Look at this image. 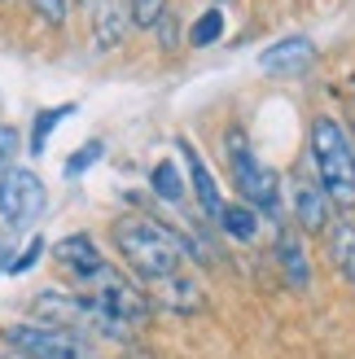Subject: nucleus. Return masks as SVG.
<instances>
[{"label":"nucleus","mask_w":355,"mask_h":359,"mask_svg":"<svg viewBox=\"0 0 355 359\" xmlns=\"http://www.w3.org/2000/svg\"><path fill=\"white\" fill-rule=\"evenodd\" d=\"M149 184H154V193L163 197V202H171V206L185 202V180H180V171H175V163H167V158L149 171Z\"/></svg>","instance_id":"f3484780"},{"label":"nucleus","mask_w":355,"mask_h":359,"mask_svg":"<svg viewBox=\"0 0 355 359\" xmlns=\"http://www.w3.org/2000/svg\"><path fill=\"white\" fill-rule=\"evenodd\" d=\"M307 140H312V167H316L321 189L329 193L333 206L351 210L355 206V149H351V136L342 132L338 118L316 114Z\"/></svg>","instance_id":"f03ea898"},{"label":"nucleus","mask_w":355,"mask_h":359,"mask_svg":"<svg viewBox=\"0 0 355 359\" xmlns=\"http://www.w3.org/2000/svg\"><path fill=\"white\" fill-rule=\"evenodd\" d=\"M31 311L40 316V325L70 329V333H93V302H88V294L40 290V294L31 298Z\"/></svg>","instance_id":"0eeeda50"},{"label":"nucleus","mask_w":355,"mask_h":359,"mask_svg":"<svg viewBox=\"0 0 355 359\" xmlns=\"http://www.w3.org/2000/svg\"><path fill=\"white\" fill-rule=\"evenodd\" d=\"M31 9H35V18H40V22L62 27L66 13H70V0H31Z\"/></svg>","instance_id":"412c9836"},{"label":"nucleus","mask_w":355,"mask_h":359,"mask_svg":"<svg viewBox=\"0 0 355 359\" xmlns=\"http://www.w3.org/2000/svg\"><path fill=\"white\" fill-rule=\"evenodd\" d=\"M259 66L268 70V75H307V70L316 66V44L307 40V35H286V40H276L272 48L259 53Z\"/></svg>","instance_id":"1a4fd4ad"},{"label":"nucleus","mask_w":355,"mask_h":359,"mask_svg":"<svg viewBox=\"0 0 355 359\" xmlns=\"http://www.w3.org/2000/svg\"><path fill=\"white\" fill-rule=\"evenodd\" d=\"M18 145H22V136H18V128H9V123H0V175H5V171H13Z\"/></svg>","instance_id":"4be33fe9"},{"label":"nucleus","mask_w":355,"mask_h":359,"mask_svg":"<svg viewBox=\"0 0 355 359\" xmlns=\"http://www.w3.org/2000/svg\"><path fill=\"white\" fill-rule=\"evenodd\" d=\"M53 259H58V263L66 267V272H75V276H79V285H83V280H93V276L101 272V267L110 263V259H105L101 250H97V241L88 237V232L62 237L58 245H53Z\"/></svg>","instance_id":"f8f14e48"},{"label":"nucleus","mask_w":355,"mask_h":359,"mask_svg":"<svg viewBox=\"0 0 355 359\" xmlns=\"http://www.w3.org/2000/svg\"><path fill=\"white\" fill-rule=\"evenodd\" d=\"M224 154H228V171H233V184L241 193L246 206H255L259 215H281V197H286V189H281V175L272 167L259 163V154L250 149V136H246L241 128H228L224 132Z\"/></svg>","instance_id":"7ed1b4c3"},{"label":"nucleus","mask_w":355,"mask_h":359,"mask_svg":"<svg viewBox=\"0 0 355 359\" xmlns=\"http://www.w3.org/2000/svg\"><path fill=\"white\" fill-rule=\"evenodd\" d=\"M101 149H105L101 140H88V145H83V149H79V154L66 163V175H79V171H88V167L97 163V154H101Z\"/></svg>","instance_id":"b1692460"},{"label":"nucleus","mask_w":355,"mask_h":359,"mask_svg":"<svg viewBox=\"0 0 355 359\" xmlns=\"http://www.w3.org/2000/svg\"><path fill=\"white\" fill-rule=\"evenodd\" d=\"M114 245H119L123 263H128L145 285L185 272V263L193 259V245L180 237V232L163 228L158 219H119L114 224Z\"/></svg>","instance_id":"f257e3e1"},{"label":"nucleus","mask_w":355,"mask_h":359,"mask_svg":"<svg viewBox=\"0 0 355 359\" xmlns=\"http://www.w3.org/2000/svg\"><path fill=\"white\" fill-rule=\"evenodd\" d=\"M276 267H281V276H286L290 290L303 294L307 285H312V259H307V241H303V232L290 228V224H281L276 232Z\"/></svg>","instance_id":"9b49d317"},{"label":"nucleus","mask_w":355,"mask_h":359,"mask_svg":"<svg viewBox=\"0 0 355 359\" xmlns=\"http://www.w3.org/2000/svg\"><path fill=\"white\" fill-rule=\"evenodd\" d=\"M9 267V245H5V237H0V272Z\"/></svg>","instance_id":"393cba45"},{"label":"nucleus","mask_w":355,"mask_h":359,"mask_svg":"<svg viewBox=\"0 0 355 359\" xmlns=\"http://www.w3.org/2000/svg\"><path fill=\"white\" fill-rule=\"evenodd\" d=\"M180 154H185V167H189V189H193V197H198V210L206 215V219H220L224 197H220V184H215V175H210V167L202 163V154L193 149L189 140H180Z\"/></svg>","instance_id":"ddd939ff"},{"label":"nucleus","mask_w":355,"mask_h":359,"mask_svg":"<svg viewBox=\"0 0 355 359\" xmlns=\"http://www.w3.org/2000/svg\"><path fill=\"white\" fill-rule=\"evenodd\" d=\"M44 202L48 193L40 184V175L27 171V167H13L0 175V219L13 224V228H27L31 219L44 215Z\"/></svg>","instance_id":"423d86ee"},{"label":"nucleus","mask_w":355,"mask_h":359,"mask_svg":"<svg viewBox=\"0 0 355 359\" xmlns=\"http://www.w3.org/2000/svg\"><path fill=\"white\" fill-rule=\"evenodd\" d=\"M215 224H220L233 241H255V237H259V210L246 206V202H224V210H220Z\"/></svg>","instance_id":"dca6fc26"},{"label":"nucleus","mask_w":355,"mask_h":359,"mask_svg":"<svg viewBox=\"0 0 355 359\" xmlns=\"http://www.w3.org/2000/svg\"><path fill=\"white\" fill-rule=\"evenodd\" d=\"M224 40V9H206L198 22L189 27V44L193 48H210V44H220Z\"/></svg>","instance_id":"a211bd4d"},{"label":"nucleus","mask_w":355,"mask_h":359,"mask_svg":"<svg viewBox=\"0 0 355 359\" xmlns=\"http://www.w3.org/2000/svg\"><path fill=\"white\" fill-rule=\"evenodd\" d=\"M290 210H294V228L298 232H329V193L321 189V180H312L307 171H294L290 180Z\"/></svg>","instance_id":"6e6552de"},{"label":"nucleus","mask_w":355,"mask_h":359,"mask_svg":"<svg viewBox=\"0 0 355 359\" xmlns=\"http://www.w3.org/2000/svg\"><path fill=\"white\" fill-rule=\"evenodd\" d=\"M5 342L18 355H27V359H93V346L83 342V333L53 329V325H40V320L9 325L5 329Z\"/></svg>","instance_id":"39448f33"},{"label":"nucleus","mask_w":355,"mask_h":359,"mask_svg":"<svg viewBox=\"0 0 355 359\" xmlns=\"http://www.w3.org/2000/svg\"><path fill=\"white\" fill-rule=\"evenodd\" d=\"M79 294H88L97 307H105V311L119 316V320H128V325H145L149 311H154V298L140 290L132 276H123L114 263H105L93 280H83Z\"/></svg>","instance_id":"20e7f679"},{"label":"nucleus","mask_w":355,"mask_h":359,"mask_svg":"<svg viewBox=\"0 0 355 359\" xmlns=\"http://www.w3.org/2000/svg\"><path fill=\"white\" fill-rule=\"evenodd\" d=\"M132 18H128V5H119V0H97L93 5V44L97 53H114L123 44V35H128Z\"/></svg>","instance_id":"4468645a"},{"label":"nucleus","mask_w":355,"mask_h":359,"mask_svg":"<svg viewBox=\"0 0 355 359\" xmlns=\"http://www.w3.org/2000/svg\"><path fill=\"white\" fill-rule=\"evenodd\" d=\"M75 110V105H53V110H40L35 114V132H31V154H44V140L58 132V123Z\"/></svg>","instance_id":"aec40b11"},{"label":"nucleus","mask_w":355,"mask_h":359,"mask_svg":"<svg viewBox=\"0 0 355 359\" xmlns=\"http://www.w3.org/2000/svg\"><path fill=\"white\" fill-rule=\"evenodd\" d=\"M149 298L158 302V307L175 311V316H198L206 307V294H202L198 276H189V267H185V272H175V276H167V280H154L149 285Z\"/></svg>","instance_id":"9d476101"},{"label":"nucleus","mask_w":355,"mask_h":359,"mask_svg":"<svg viewBox=\"0 0 355 359\" xmlns=\"http://www.w3.org/2000/svg\"><path fill=\"white\" fill-rule=\"evenodd\" d=\"M329 263L347 285H355V224L351 219H333L329 224Z\"/></svg>","instance_id":"2eb2a0df"},{"label":"nucleus","mask_w":355,"mask_h":359,"mask_svg":"<svg viewBox=\"0 0 355 359\" xmlns=\"http://www.w3.org/2000/svg\"><path fill=\"white\" fill-rule=\"evenodd\" d=\"M40 255H44V241H40V237H31V241H27V250H22V255H18V259H9V267H5V272H13V276H22V272H31V267L40 263Z\"/></svg>","instance_id":"5701e85b"},{"label":"nucleus","mask_w":355,"mask_h":359,"mask_svg":"<svg viewBox=\"0 0 355 359\" xmlns=\"http://www.w3.org/2000/svg\"><path fill=\"white\" fill-rule=\"evenodd\" d=\"M171 13V0H128V18L136 31H154Z\"/></svg>","instance_id":"6ab92c4d"}]
</instances>
